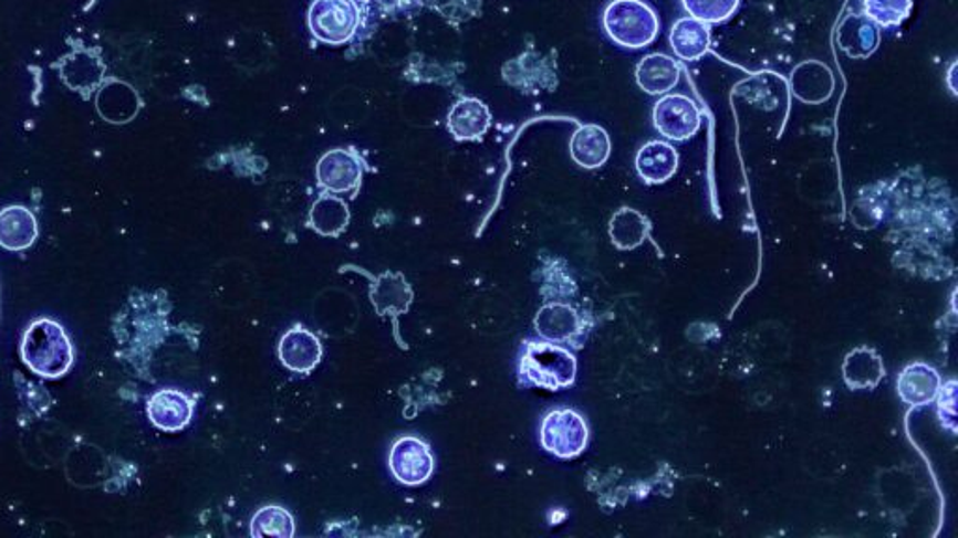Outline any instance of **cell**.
I'll return each instance as SVG.
<instances>
[{"label":"cell","mask_w":958,"mask_h":538,"mask_svg":"<svg viewBox=\"0 0 958 538\" xmlns=\"http://www.w3.org/2000/svg\"><path fill=\"white\" fill-rule=\"evenodd\" d=\"M790 92L806 105L827 102L835 91V75L820 61H803L790 73Z\"/></svg>","instance_id":"9"},{"label":"cell","mask_w":958,"mask_h":538,"mask_svg":"<svg viewBox=\"0 0 958 538\" xmlns=\"http://www.w3.org/2000/svg\"><path fill=\"white\" fill-rule=\"evenodd\" d=\"M637 83L649 96H663L673 91L679 81V64L673 56L652 53L638 62L635 72Z\"/></svg>","instance_id":"17"},{"label":"cell","mask_w":958,"mask_h":538,"mask_svg":"<svg viewBox=\"0 0 958 538\" xmlns=\"http://www.w3.org/2000/svg\"><path fill=\"white\" fill-rule=\"evenodd\" d=\"M521 372L538 388L559 391L575 381L576 359L556 342H532L522 357Z\"/></svg>","instance_id":"3"},{"label":"cell","mask_w":958,"mask_h":538,"mask_svg":"<svg viewBox=\"0 0 958 538\" xmlns=\"http://www.w3.org/2000/svg\"><path fill=\"white\" fill-rule=\"evenodd\" d=\"M681 2L691 18L706 24L727 21L740 7V0H681Z\"/></svg>","instance_id":"27"},{"label":"cell","mask_w":958,"mask_h":538,"mask_svg":"<svg viewBox=\"0 0 958 538\" xmlns=\"http://www.w3.org/2000/svg\"><path fill=\"white\" fill-rule=\"evenodd\" d=\"M37 238V218L29 208L10 207L0 212V247L24 251Z\"/></svg>","instance_id":"19"},{"label":"cell","mask_w":958,"mask_h":538,"mask_svg":"<svg viewBox=\"0 0 958 538\" xmlns=\"http://www.w3.org/2000/svg\"><path fill=\"white\" fill-rule=\"evenodd\" d=\"M886 376V367L878 351L868 346H857L844 357V383L852 391H871L879 386Z\"/></svg>","instance_id":"13"},{"label":"cell","mask_w":958,"mask_h":538,"mask_svg":"<svg viewBox=\"0 0 958 538\" xmlns=\"http://www.w3.org/2000/svg\"><path fill=\"white\" fill-rule=\"evenodd\" d=\"M955 380L949 381L947 386L940 389V393H938V399H940V404H938V410H940V419L941 424L946 426V429L955 432L957 430V405H955Z\"/></svg>","instance_id":"28"},{"label":"cell","mask_w":958,"mask_h":538,"mask_svg":"<svg viewBox=\"0 0 958 538\" xmlns=\"http://www.w3.org/2000/svg\"><path fill=\"white\" fill-rule=\"evenodd\" d=\"M351 221V212L343 200L332 194H324L311 208V229L322 236H340Z\"/></svg>","instance_id":"24"},{"label":"cell","mask_w":958,"mask_h":538,"mask_svg":"<svg viewBox=\"0 0 958 538\" xmlns=\"http://www.w3.org/2000/svg\"><path fill=\"white\" fill-rule=\"evenodd\" d=\"M941 389V376L935 367L916 361L904 367L897 378V393L910 408L933 404Z\"/></svg>","instance_id":"10"},{"label":"cell","mask_w":958,"mask_h":538,"mask_svg":"<svg viewBox=\"0 0 958 538\" xmlns=\"http://www.w3.org/2000/svg\"><path fill=\"white\" fill-rule=\"evenodd\" d=\"M710 29L708 24L695 18H681L673 24L670 31V48L674 55L686 62L702 59L710 49Z\"/></svg>","instance_id":"21"},{"label":"cell","mask_w":958,"mask_h":538,"mask_svg":"<svg viewBox=\"0 0 958 538\" xmlns=\"http://www.w3.org/2000/svg\"><path fill=\"white\" fill-rule=\"evenodd\" d=\"M535 331L549 342H567L581 331V318L570 305L549 303L535 316Z\"/></svg>","instance_id":"20"},{"label":"cell","mask_w":958,"mask_h":538,"mask_svg":"<svg viewBox=\"0 0 958 538\" xmlns=\"http://www.w3.org/2000/svg\"><path fill=\"white\" fill-rule=\"evenodd\" d=\"M251 535L253 537L291 538L294 535V520L285 508H262L253 516Z\"/></svg>","instance_id":"25"},{"label":"cell","mask_w":958,"mask_h":538,"mask_svg":"<svg viewBox=\"0 0 958 538\" xmlns=\"http://www.w3.org/2000/svg\"><path fill=\"white\" fill-rule=\"evenodd\" d=\"M24 363L38 376L59 378L73 363L72 342L56 321L37 320L24 333L21 346Z\"/></svg>","instance_id":"1"},{"label":"cell","mask_w":958,"mask_h":538,"mask_svg":"<svg viewBox=\"0 0 958 538\" xmlns=\"http://www.w3.org/2000/svg\"><path fill=\"white\" fill-rule=\"evenodd\" d=\"M413 291L400 273H384L371 288V299L378 315L399 316L413 303Z\"/></svg>","instance_id":"22"},{"label":"cell","mask_w":958,"mask_h":538,"mask_svg":"<svg viewBox=\"0 0 958 538\" xmlns=\"http://www.w3.org/2000/svg\"><path fill=\"white\" fill-rule=\"evenodd\" d=\"M678 151L665 140H649L638 150L635 167L646 183H665L678 170Z\"/></svg>","instance_id":"16"},{"label":"cell","mask_w":958,"mask_h":538,"mask_svg":"<svg viewBox=\"0 0 958 538\" xmlns=\"http://www.w3.org/2000/svg\"><path fill=\"white\" fill-rule=\"evenodd\" d=\"M589 424L573 410H554L541 424V445L559 458H573L589 445Z\"/></svg>","instance_id":"5"},{"label":"cell","mask_w":958,"mask_h":538,"mask_svg":"<svg viewBox=\"0 0 958 538\" xmlns=\"http://www.w3.org/2000/svg\"><path fill=\"white\" fill-rule=\"evenodd\" d=\"M702 124L697 102L684 94H668L654 107V126L668 140L691 139Z\"/></svg>","instance_id":"6"},{"label":"cell","mask_w":958,"mask_h":538,"mask_svg":"<svg viewBox=\"0 0 958 538\" xmlns=\"http://www.w3.org/2000/svg\"><path fill=\"white\" fill-rule=\"evenodd\" d=\"M389 467L400 483L421 484L431 477V451L418 437L405 435L395 442L389 453Z\"/></svg>","instance_id":"7"},{"label":"cell","mask_w":958,"mask_h":538,"mask_svg":"<svg viewBox=\"0 0 958 538\" xmlns=\"http://www.w3.org/2000/svg\"><path fill=\"white\" fill-rule=\"evenodd\" d=\"M837 43L850 59H868L878 49L879 27L865 13H850L839 24Z\"/></svg>","instance_id":"11"},{"label":"cell","mask_w":958,"mask_h":538,"mask_svg":"<svg viewBox=\"0 0 958 538\" xmlns=\"http://www.w3.org/2000/svg\"><path fill=\"white\" fill-rule=\"evenodd\" d=\"M280 359L287 369L308 375L322 359L321 340L302 327L291 329L281 339Z\"/></svg>","instance_id":"14"},{"label":"cell","mask_w":958,"mask_h":538,"mask_svg":"<svg viewBox=\"0 0 958 538\" xmlns=\"http://www.w3.org/2000/svg\"><path fill=\"white\" fill-rule=\"evenodd\" d=\"M362 161L354 151L330 150L316 165V178L330 193H351L362 180Z\"/></svg>","instance_id":"8"},{"label":"cell","mask_w":958,"mask_h":538,"mask_svg":"<svg viewBox=\"0 0 958 538\" xmlns=\"http://www.w3.org/2000/svg\"><path fill=\"white\" fill-rule=\"evenodd\" d=\"M358 7L352 0H315L308 13L313 36L327 45H343L358 29Z\"/></svg>","instance_id":"4"},{"label":"cell","mask_w":958,"mask_h":538,"mask_svg":"<svg viewBox=\"0 0 958 538\" xmlns=\"http://www.w3.org/2000/svg\"><path fill=\"white\" fill-rule=\"evenodd\" d=\"M608 234L616 247L622 251H633L648 240V218L633 208H622L611 219Z\"/></svg>","instance_id":"23"},{"label":"cell","mask_w":958,"mask_h":538,"mask_svg":"<svg viewBox=\"0 0 958 538\" xmlns=\"http://www.w3.org/2000/svg\"><path fill=\"white\" fill-rule=\"evenodd\" d=\"M148 419L154 426L165 432H176L188 426L194 415V402L176 389H162L154 393L146 405Z\"/></svg>","instance_id":"12"},{"label":"cell","mask_w":958,"mask_h":538,"mask_svg":"<svg viewBox=\"0 0 958 538\" xmlns=\"http://www.w3.org/2000/svg\"><path fill=\"white\" fill-rule=\"evenodd\" d=\"M491 126V113L487 105L473 97H462L454 109L449 110L448 127L454 137L459 140L479 139Z\"/></svg>","instance_id":"18"},{"label":"cell","mask_w":958,"mask_h":538,"mask_svg":"<svg viewBox=\"0 0 958 538\" xmlns=\"http://www.w3.org/2000/svg\"><path fill=\"white\" fill-rule=\"evenodd\" d=\"M659 18L644 0H613L603 12V29L619 48L643 49L659 34Z\"/></svg>","instance_id":"2"},{"label":"cell","mask_w":958,"mask_h":538,"mask_svg":"<svg viewBox=\"0 0 958 538\" xmlns=\"http://www.w3.org/2000/svg\"><path fill=\"white\" fill-rule=\"evenodd\" d=\"M611 137L597 124H586L576 129L571 137V158L583 169H600L611 158Z\"/></svg>","instance_id":"15"},{"label":"cell","mask_w":958,"mask_h":538,"mask_svg":"<svg viewBox=\"0 0 958 538\" xmlns=\"http://www.w3.org/2000/svg\"><path fill=\"white\" fill-rule=\"evenodd\" d=\"M914 0H863V10L878 27H897L908 18Z\"/></svg>","instance_id":"26"}]
</instances>
